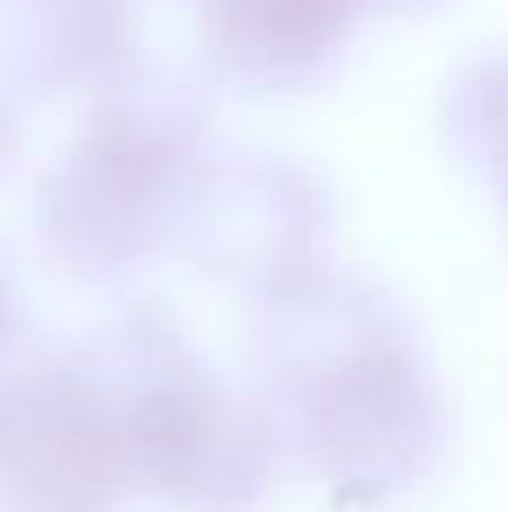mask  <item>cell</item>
<instances>
[{"instance_id":"4","label":"cell","mask_w":508,"mask_h":512,"mask_svg":"<svg viewBox=\"0 0 508 512\" xmlns=\"http://www.w3.org/2000/svg\"><path fill=\"white\" fill-rule=\"evenodd\" d=\"M324 230L329 203L320 185L297 162L266 153L207 158L180 225L207 270L266 301L320 270Z\"/></svg>"},{"instance_id":"7","label":"cell","mask_w":508,"mask_h":512,"mask_svg":"<svg viewBox=\"0 0 508 512\" xmlns=\"http://www.w3.org/2000/svg\"><path fill=\"white\" fill-rule=\"evenodd\" d=\"M365 5H383V9H396V5H419V0H365Z\"/></svg>"},{"instance_id":"2","label":"cell","mask_w":508,"mask_h":512,"mask_svg":"<svg viewBox=\"0 0 508 512\" xmlns=\"http://www.w3.org/2000/svg\"><path fill=\"white\" fill-rule=\"evenodd\" d=\"M90 373L117 409L140 486L194 512H243L266 495L284 445L275 418L216 382L171 324L126 319Z\"/></svg>"},{"instance_id":"3","label":"cell","mask_w":508,"mask_h":512,"mask_svg":"<svg viewBox=\"0 0 508 512\" xmlns=\"http://www.w3.org/2000/svg\"><path fill=\"white\" fill-rule=\"evenodd\" d=\"M203 162V113L189 90L131 77L108 86L54 194L68 261L104 279L180 239Z\"/></svg>"},{"instance_id":"5","label":"cell","mask_w":508,"mask_h":512,"mask_svg":"<svg viewBox=\"0 0 508 512\" xmlns=\"http://www.w3.org/2000/svg\"><path fill=\"white\" fill-rule=\"evenodd\" d=\"M365 0H203V50L230 86L275 95L342 54Z\"/></svg>"},{"instance_id":"1","label":"cell","mask_w":508,"mask_h":512,"mask_svg":"<svg viewBox=\"0 0 508 512\" xmlns=\"http://www.w3.org/2000/svg\"><path fill=\"white\" fill-rule=\"evenodd\" d=\"M266 306L270 387L315 477L360 508L414 486L437 450L441 409L401 310L329 270Z\"/></svg>"},{"instance_id":"6","label":"cell","mask_w":508,"mask_h":512,"mask_svg":"<svg viewBox=\"0 0 508 512\" xmlns=\"http://www.w3.org/2000/svg\"><path fill=\"white\" fill-rule=\"evenodd\" d=\"M464 153L477 167L495 171L500 185L508 180V59L482 63L464 77L450 113Z\"/></svg>"},{"instance_id":"8","label":"cell","mask_w":508,"mask_h":512,"mask_svg":"<svg viewBox=\"0 0 508 512\" xmlns=\"http://www.w3.org/2000/svg\"><path fill=\"white\" fill-rule=\"evenodd\" d=\"M504 189H508V180H504Z\"/></svg>"}]
</instances>
